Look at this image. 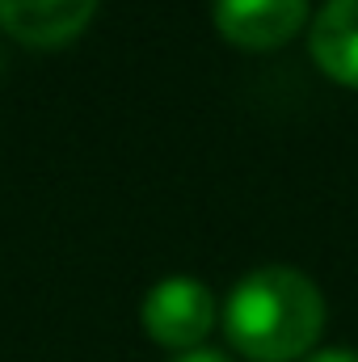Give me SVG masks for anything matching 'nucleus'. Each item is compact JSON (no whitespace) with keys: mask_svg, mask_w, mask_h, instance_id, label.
<instances>
[{"mask_svg":"<svg viewBox=\"0 0 358 362\" xmlns=\"http://www.w3.org/2000/svg\"><path fill=\"white\" fill-rule=\"evenodd\" d=\"M224 325H228L232 346L245 350L249 358L287 362L316 341L325 325V299L304 270L262 266L232 286Z\"/></svg>","mask_w":358,"mask_h":362,"instance_id":"f257e3e1","label":"nucleus"},{"mask_svg":"<svg viewBox=\"0 0 358 362\" xmlns=\"http://www.w3.org/2000/svg\"><path fill=\"white\" fill-rule=\"evenodd\" d=\"M144 325L156 341L194 350L215 325V295L194 274H169L144 295Z\"/></svg>","mask_w":358,"mask_h":362,"instance_id":"f03ea898","label":"nucleus"},{"mask_svg":"<svg viewBox=\"0 0 358 362\" xmlns=\"http://www.w3.org/2000/svg\"><path fill=\"white\" fill-rule=\"evenodd\" d=\"M308 17V0H215V25L241 47H278Z\"/></svg>","mask_w":358,"mask_h":362,"instance_id":"7ed1b4c3","label":"nucleus"},{"mask_svg":"<svg viewBox=\"0 0 358 362\" xmlns=\"http://www.w3.org/2000/svg\"><path fill=\"white\" fill-rule=\"evenodd\" d=\"M97 0H0V25L34 47H55L72 38L93 17Z\"/></svg>","mask_w":358,"mask_h":362,"instance_id":"20e7f679","label":"nucleus"},{"mask_svg":"<svg viewBox=\"0 0 358 362\" xmlns=\"http://www.w3.org/2000/svg\"><path fill=\"white\" fill-rule=\"evenodd\" d=\"M312 59L342 85H358V0H325L312 21Z\"/></svg>","mask_w":358,"mask_h":362,"instance_id":"39448f33","label":"nucleus"},{"mask_svg":"<svg viewBox=\"0 0 358 362\" xmlns=\"http://www.w3.org/2000/svg\"><path fill=\"white\" fill-rule=\"evenodd\" d=\"M304 362H358V350H350V346H325V350H312Z\"/></svg>","mask_w":358,"mask_h":362,"instance_id":"423d86ee","label":"nucleus"},{"mask_svg":"<svg viewBox=\"0 0 358 362\" xmlns=\"http://www.w3.org/2000/svg\"><path fill=\"white\" fill-rule=\"evenodd\" d=\"M173 362H232L224 350H211V346H194V350H181Z\"/></svg>","mask_w":358,"mask_h":362,"instance_id":"0eeeda50","label":"nucleus"}]
</instances>
